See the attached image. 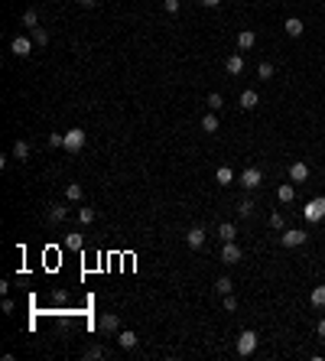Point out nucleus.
I'll return each instance as SVG.
<instances>
[{"mask_svg": "<svg viewBox=\"0 0 325 361\" xmlns=\"http://www.w3.org/2000/svg\"><path fill=\"white\" fill-rule=\"evenodd\" d=\"M306 238H309V234L302 231V228H283L280 244L283 247H299V244H306Z\"/></svg>", "mask_w": 325, "mask_h": 361, "instance_id": "f257e3e1", "label": "nucleus"}, {"mask_svg": "<svg viewBox=\"0 0 325 361\" xmlns=\"http://www.w3.org/2000/svg\"><path fill=\"white\" fill-rule=\"evenodd\" d=\"M257 342H260V338H257V332H251V329H247V332H241V335H238V355H254V351H257Z\"/></svg>", "mask_w": 325, "mask_h": 361, "instance_id": "f03ea898", "label": "nucleus"}, {"mask_svg": "<svg viewBox=\"0 0 325 361\" xmlns=\"http://www.w3.org/2000/svg\"><path fill=\"white\" fill-rule=\"evenodd\" d=\"M81 147H85V130H81V127L65 130V150H68V153H78Z\"/></svg>", "mask_w": 325, "mask_h": 361, "instance_id": "7ed1b4c3", "label": "nucleus"}, {"mask_svg": "<svg viewBox=\"0 0 325 361\" xmlns=\"http://www.w3.org/2000/svg\"><path fill=\"white\" fill-rule=\"evenodd\" d=\"M302 212H306V221H322L325 218V199L322 196L319 199H309Z\"/></svg>", "mask_w": 325, "mask_h": 361, "instance_id": "20e7f679", "label": "nucleus"}, {"mask_svg": "<svg viewBox=\"0 0 325 361\" xmlns=\"http://www.w3.org/2000/svg\"><path fill=\"white\" fill-rule=\"evenodd\" d=\"M260 183H264V172H260L257 166H247V169L241 172V186H244L247 192H251V189H257Z\"/></svg>", "mask_w": 325, "mask_h": 361, "instance_id": "39448f33", "label": "nucleus"}, {"mask_svg": "<svg viewBox=\"0 0 325 361\" xmlns=\"http://www.w3.org/2000/svg\"><path fill=\"white\" fill-rule=\"evenodd\" d=\"M68 212H72V208H68L65 202H52L49 208H46V218H49V225H62V221L68 218Z\"/></svg>", "mask_w": 325, "mask_h": 361, "instance_id": "423d86ee", "label": "nucleus"}, {"mask_svg": "<svg viewBox=\"0 0 325 361\" xmlns=\"http://www.w3.org/2000/svg\"><path fill=\"white\" fill-rule=\"evenodd\" d=\"M241 257H244V251H241L234 241H221V260L225 263H238Z\"/></svg>", "mask_w": 325, "mask_h": 361, "instance_id": "0eeeda50", "label": "nucleus"}, {"mask_svg": "<svg viewBox=\"0 0 325 361\" xmlns=\"http://www.w3.org/2000/svg\"><path fill=\"white\" fill-rule=\"evenodd\" d=\"M33 46H36V43H33L30 36H17V39L10 43V52H13V55H20V59H26V55L33 52Z\"/></svg>", "mask_w": 325, "mask_h": 361, "instance_id": "6e6552de", "label": "nucleus"}, {"mask_svg": "<svg viewBox=\"0 0 325 361\" xmlns=\"http://www.w3.org/2000/svg\"><path fill=\"white\" fill-rule=\"evenodd\" d=\"M137 342H140V338H137V332H130V329H121V332H117V345H121L124 351H134Z\"/></svg>", "mask_w": 325, "mask_h": 361, "instance_id": "1a4fd4ad", "label": "nucleus"}, {"mask_svg": "<svg viewBox=\"0 0 325 361\" xmlns=\"http://www.w3.org/2000/svg\"><path fill=\"white\" fill-rule=\"evenodd\" d=\"M98 329L101 332H121V316H117V312H104L101 322H98Z\"/></svg>", "mask_w": 325, "mask_h": 361, "instance_id": "9d476101", "label": "nucleus"}, {"mask_svg": "<svg viewBox=\"0 0 325 361\" xmlns=\"http://www.w3.org/2000/svg\"><path fill=\"white\" fill-rule=\"evenodd\" d=\"M309 179V166L302 163V159H296L293 166H289V183H306Z\"/></svg>", "mask_w": 325, "mask_h": 361, "instance_id": "9b49d317", "label": "nucleus"}, {"mask_svg": "<svg viewBox=\"0 0 325 361\" xmlns=\"http://www.w3.org/2000/svg\"><path fill=\"white\" fill-rule=\"evenodd\" d=\"M225 72L228 75H241V72H244V55H241V52L228 55V59H225Z\"/></svg>", "mask_w": 325, "mask_h": 361, "instance_id": "f8f14e48", "label": "nucleus"}, {"mask_svg": "<svg viewBox=\"0 0 325 361\" xmlns=\"http://www.w3.org/2000/svg\"><path fill=\"white\" fill-rule=\"evenodd\" d=\"M185 244H189L192 251H198V247L205 244V231L202 228H189V231H185Z\"/></svg>", "mask_w": 325, "mask_h": 361, "instance_id": "ddd939ff", "label": "nucleus"}, {"mask_svg": "<svg viewBox=\"0 0 325 361\" xmlns=\"http://www.w3.org/2000/svg\"><path fill=\"white\" fill-rule=\"evenodd\" d=\"M254 43H257V33H254V30H241V33H238V49H241V52L254 49Z\"/></svg>", "mask_w": 325, "mask_h": 361, "instance_id": "4468645a", "label": "nucleus"}, {"mask_svg": "<svg viewBox=\"0 0 325 361\" xmlns=\"http://www.w3.org/2000/svg\"><path fill=\"white\" fill-rule=\"evenodd\" d=\"M81 199H85V189H81L78 183H68V186H65V202H68V205H78Z\"/></svg>", "mask_w": 325, "mask_h": 361, "instance_id": "2eb2a0df", "label": "nucleus"}, {"mask_svg": "<svg viewBox=\"0 0 325 361\" xmlns=\"http://www.w3.org/2000/svg\"><path fill=\"white\" fill-rule=\"evenodd\" d=\"M276 199H280L283 205H289L296 199V183H280V189H276Z\"/></svg>", "mask_w": 325, "mask_h": 361, "instance_id": "dca6fc26", "label": "nucleus"}, {"mask_svg": "<svg viewBox=\"0 0 325 361\" xmlns=\"http://www.w3.org/2000/svg\"><path fill=\"white\" fill-rule=\"evenodd\" d=\"M283 30H286V36H302V33H306V23H302L299 17H289L286 23H283Z\"/></svg>", "mask_w": 325, "mask_h": 361, "instance_id": "f3484780", "label": "nucleus"}, {"mask_svg": "<svg viewBox=\"0 0 325 361\" xmlns=\"http://www.w3.org/2000/svg\"><path fill=\"white\" fill-rule=\"evenodd\" d=\"M257 104H260V95L254 92V88H247V92H241V108H244V111H254Z\"/></svg>", "mask_w": 325, "mask_h": 361, "instance_id": "a211bd4d", "label": "nucleus"}, {"mask_svg": "<svg viewBox=\"0 0 325 361\" xmlns=\"http://www.w3.org/2000/svg\"><path fill=\"white\" fill-rule=\"evenodd\" d=\"M218 238H221V241H234V238H238V225L221 221V225H218Z\"/></svg>", "mask_w": 325, "mask_h": 361, "instance_id": "6ab92c4d", "label": "nucleus"}, {"mask_svg": "<svg viewBox=\"0 0 325 361\" xmlns=\"http://www.w3.org/2000/svg\"><path fill=\"white\" fill-rule=\"evenodd\" d=\"M202 130H205V134H218V114H215V111L202 114Z\"/></svg>", "mask_w": 325, "mask_h": 361, "instance_id": "aec40b11", "label": "nucleus"}, {"mask_svg": "<svg viewBox=\"0 0 325 361\" xmlns=\"http://www.w3.org/2000/svg\"><path fill=\"white\" fill-rule=\"evenodd\" d=\"M13 156H17L20 163H26V159H30V143H26V140H17V143H13Z\"/></svg>", "mask_w": 325, "mask_h": 361, "instance_id": "412c9836", "label": "nucleus"}, {"mask_svg": "<svg viewBox=\"0 0 325 361\" xmlns=\"http://www.w3.org/2000/svg\"><path fill=\"white\" fill-rule=\"evenodd\" d=\"M215 179H218V186H231V183H234V172H231V166H218Z\"/></svg>", "mask_w": 325, "mask_h": 361, "instance_id": "4be33fe9", "label": "nucleus"}, {"mask_svg": "<svg viewBox=\"0 0 325 361\" xmlns=\"http://www.w3.org/2000/svg\"><path fill=\"white\" fill-rule=\"evenodd\" d=\"M81 244H85L81 234H65V241H62V247H68V251H81Z\"/></svg>", "mask_w": 325, "mask_h": 361, "instance_id": "5701e85b", "label": "nucleus"}, {"mask_svg": "<svg viewBox=\"0 0 325 361\" xmlns=\"http://www.w3.org/2000/svg\"><path fill=\"white\" fill-rule=\"evenodd\" d=\"M30 39H33L36 46H46V43H49V33H46L43 26H33V30H30Z\"/></svg>", "mask_w": 325, "mask_h": 361, "instance_id": "b1692460", "label": "nucleus"}, {"mask_svg": "<svg viewBox=\"0 0 325 361\" xmlns=\"http://www.w3.org/2000/svg\"><path fill=\"white\" fill-rule=\"evenodd\" d=\"M273 72H276L273 62H260V65H257V78H260V81H270V78H273Z\"/></svg>", "mask_w": 325, "mask_h": 361, "instance_id": "393cba45", "label": "nucleus"}, {"mask_svg": "<svg viewBox=\"0 0 325 361\" xmlns=\"http://www.w3.org/2000/svg\"><path fill=\"white\" fill-rule=\"evenodd\" d=\"M309 303H312L315 309H322L325 306V287H315L312 293H309Z\"/></svg>", "mask_w": 325, "mask_h": 361, "instance_id": "a878e982", "label": "nucleus"}, {"mask_svg": "<svg viewBox=\"0 0 325 361\" xmlns=\"http://www.w3.org/2000/svg\"><path fill=\"white\" fill-rule=\"evenodd\" d=\"M215 290H218V293H221V296H228V293H231V290H234V283H231V277H218V280H215Z\"/></svg>", "mask_w": 325, "mask_h": 361, "instance_id": "bb28decb", "label": "nucleus"}, {"mask_svg": "<svg viewBox=\"0 0 325 361\" xmlns=\"http://www.w3.org/2000/svg\"><path fill=\"white\" fill-rule=\"evenodd\" d=\"M205 104H208V111H221V108H225V98H221L218 92H211L208 98H205Z\"/></svg>", "mask_w": 325, "mask_h": 361, "instance_id": "cd10ccee", "label": "nucleus"}, {"mask_svg": "<svg viewBox=\"0 0 325 361\" xmlns=\"http://www.w3.org/2000/svg\"><path fill=\"white\" fill-rule=\"evenodd\" d=\"M94 218H98V212H94V208H78V221H81V225H91Z\"/></svg>", "mask_w": 325, "mask_h": 361, "instance_id": "c85d7f7f", "label": "nucleus"}, {"mask_svg": "<svg viewBox=\"0 0 325 361\" xmlns=\"http://www.w3.org/2000/svg\"><path fill=\"white\" fill-rule=\"evenodd\" d=\"M238 215H241V218H251V215H254V202H251V199H241Z\"/></svg>", "mask_w": 325, "mask_h": 361, "instance_id": "c756f323", "label": "nucleus"}, {"mask_svg": "<svg viewBox=\"0 0 325 361\" xmlns=\"http://www.w3.org/2000/svg\"><path fill=\"white\" fill-rule=\"evenodd\" d=\"M23 26H26V30L39 26V13H36V10H26V13H23Z\"/></svg>", "mask_w": 325, "mask_h": 361, "instance_id": "7c9ffc66", "label": "nucleus"}, {"mask_svg": "<svg viewBox=\"0 0 325 361\" xmlns=\"http://www.w3.org/2000/svg\"><path fill=\"white\" fill-rule=\"evenodd\" d=\"M49 147H52V150L65 147V134H49Z\"/></svg>", "mask_w": 325, "mask_h": 361, "instance_id": "2f4dec72", "label": "nucleus"}, {"mask_svg": "<svg viewBox=\"0 0 325 361\" xmlns=\"http://www.w3.org/2000/svg\"><path fill=\"white\" fill-rule=\"evenodd\" d=\"M104 355H107V351L101 348V345H91V348L85 351V358H104Z\"/></svg>", "mask_w": 325, "mask_h": 361, "instance_id": "473e14b6", "label": "nucleus"}, {"mask_svg": "<svg viewBox=\"0 0 325 361\" xmlns=\"http://www.w3.org/2000/svg\"><path fill=\"white\" fill-rule=\"evenodd\" d=\"M221 300H225V312H238V300H234L231 293H228V296H221Z\"/></svg>", "mask_w": 325, "mask_h": 361, "instance_id": "72a5a7b5", "label": "nucleus"}, {"mask_svg": "<svg viewBox=\"0 0 325 361\" xmlns=\"http://www.w3.org/2000/svg\"><path fill=\"white\" fill-rule=\"evenodd\" d=\"M270 225H273V228H280V231H283V228H286V218H283L280 212H273V215H270Z\"/></svg>", "mask_w": 325, "mask_h": 361, "instance_id": "f704fd0d", "label": "nucleus"}, {"mask_svg": "<svg viewBox=\"0 0 325 361\" xmlns=\"http://www.w3.org/2000/svg\"><path fill=\"white\" fill-rule=\"evenodd\" d=\"M163 7L166 13H179V0H163Z\"/></svg>", "mask_w": 325, "mask_h": 361, "instance_id": "c9c22d12", "label": "nucleus"}, {"mask_svg": "<svg viewBox=\"0 0 325 361\" xmlns=\"http://www.w3.org/2000/svg\"><path fill=\"white\" fill-rule=\"evenodd\" d=\"M0 309H4V312H7V316H10V312H13V309H17V303H13V300H7V296H4V306H0Z\"/></svg>", "mask_w": 325, "mask_h": 361, "instance_id": "e433bc0d", "label": "nucleus"}, {"mask_svg": "<svg viewBox=\"0 0 325 361\" xmlns=\"http://www.w3.org/2000/svg\"><path fill=\"white\" fill-rule=\"evenodd\" d=\"M198 4H202V7H208V10H215V7L221 4V0H198Z\"/></svg>", "mask_w": 325, "mask_h": 361, "instance_id": "4c0bfd02", "label": "nucleus"}, {"mask_svg": "<svg viewBox=\"0 0 325 361\" xmlns=\"http://www.w3.org/2000/svg\"><path fill=\"white\" fill-rule=\"evenodd\" d=\"M315 332H319V338H325V319H319V325H315Z\"/></svg>", "mask_w": 325, "mask_h": 361, "instance_id": "58836bf2", "label": "nucleus"}, {"mask_svg": "<svg viewBox=\"0 0 325 361\" xmlns=\"http://www.w3.org/2000/svg\"><path fill=\"white\" fill-rule=\"evenodd\" d=\"M81 7H88V10H91V7H98V0H78Z\"/></svg>", "mask_w": 325, "mask_h": 361, "instance_id": "ea45409f", "label": "nucleus"}]
</instances>
